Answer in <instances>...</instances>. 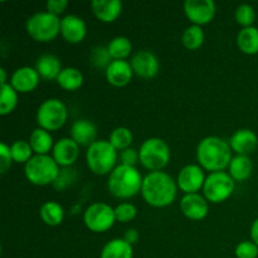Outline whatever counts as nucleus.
Segmentation results:
<instances>
[{
    "mask_svg": "<svg viewBox=\"0 0 258 258\" xmlns=\"http://www.w3.org/2000/svg\"><path fill=\"white\" fill-rule=\"evenodd\" d=\"M10 151H12L13 161H15V163L27 164L28 161L33 158L32 156L33 149L28 141H24V140L14 141V143L12 144V146H10Z\"/></svg>",
    "mask_w": 258,
    "mask_h": 258,
    "instance_id": "nucleus-33",
    "label": "nucleus"
},
{
    "mask_svg": "<svg viewBox=\"0 0 258 258\" xmlns=\"http://www.w3.org/2000/svg\"><path fill=\"white\" fill-rule=\"evenodd\" d=\"M136 214H138V209L131 203H121L115 208L116 221L122 222V223H127L135 219Z\"/></svg>",
    "mask_w": 258,
    "mask_h": 258,
    "instance_id": "nucleus-36",
    "label": "nucleus"
},
{
    "mask_svg": "<svg viewBox=\"0 0 258 258\" xmlns=\"http://www.w3.org/2000/svg\"><path fill=\"white\" fill-rule=\"evenodd\" d=\"M254 19H256V12L249 4H241L236 9V20L239 25L243 28L253 27Z\"/></svg>",
    "mask_w": 258,
    "mask_h": 258,
    "instance_id": "nucleus-35",
    "label": "nucleus"
},
{
    "mask_svg": "<svg viewBox=\"0 0 258 258\" xmlns=\"http://www.w3.org/2000/svg\"><path fill=\"white\" fill-rule=\"evenodd\" d=\"M140 160L139 153L133 148H128L126 150L121 151L120 154V161L121 165H127V166H135V164Z\"/></svg>",
    "mask_w": 258,
    "mask_h": 258,
    "instance_id": "nucleus-39",
    "label": "nucleus"
},
{
    "mask_svg": "<svg viewBox=\"0 0 258 258\" xmlns=\"http://www.w3.org/2000/svg\"><path fill=\"white\" fill-rule=\"evenodd\" d=\"M133 75V67L127 60H112L106 68V80L115 87H123L128 85Z\"/></svg>",
    "mask_w": 258,
    "mask_h": 258,
    "instance_id": "nucleus-19",
    "label": "nucleus"
},
{
    "mask_svg": "<svg viewBox=\"0 0 258 258\" xmlns=\"http://www.w3.org/2000/svg\"><path fill=\"white\" fill-rule=\"evenodd\" d=\"M40 219L44 222L47 226L55 227L59 226L64 218V211L63 207L57 202H45L42 207H40Z\"/></svg>",
    "mask_w": 258,
    "mask_h": 258,
    "instance_id": "nucleus-27",
    "label": "nucleus"
},
{
    "mask_svg": "<svg viewBox=\"0 0 258 258\" xmlns=\"http://www.w3.org/2000/svg\"><path fill=\"white\" fill-rule=\"evenodd\" d=\"M133 133H131L130 128L127 127H116L115 130L111 131L110 139L108 141L111 143V145L116 149V150H126V149L130 148L131 143H133Z\"/></svg>",
    "mask_w": 258,
    "mask_h": 258,
    "instance_id": "nucleus-32",
    "label": "nucleus"
},
{
    "mask_svg": "<svg viewBox=\"0 0 258 258\" xmlns=\"http://www.w3.org/2000/svg\"><path fill=\"white\" fill-rule=\"evenodd\" d=\"M110 52H108L107 47H102V45H97L91 50L90 54V62L96 68H107L112 62Z\"/></svg>",
    "mask_w": 258,
    "mask_h": 258,
    "instance_id": "nucleus-34",
    "label": "nucleus"
},
{
    "mask_svg": "<svg viewBox=\"0 0 258 258\" xmlns=\"http://www.w3.org/2000/svg\"><path fill=\"white\" fill-rule=\"evenodd\" d=\"M18 105V92L10 83L2 85V97H0V115L7 116L14 111Z\"/></svg>",
    "mask_w": 258,
    "mask_h": 258,
    "instance_id": "nucleus-30",
    "label": "nucleus"
},
{
    "mask_svg": "<svg viewBox=\"0 0 258 258\" xmlns=\"http://www.w3.org/2000/svg\"><path fill=\"white\" fill-rule=\"evenodd\" d=\"M139 237H140L139 236V232L136 231L135 228H130L126 231L125 236H123V239L133 246V244H135L136 242L139 241Z\"/></svg>",
    "mask_w": 258,
    "mask_h": 258,
    "instance_id": "nucleus-41",
    "label": "nucleus"
},
{
    "mask_svg": "<svg viewBox=\"0 0 258 258\" xmlns=\"http://www.w3.org/2000/svg\"><path fill=\"white\" fill-rule=\"evenodd\" d=\"M25 29L37 42H50L60 33V19L48 12L35 13L27 20Z\"/></svg>",
    "mask_w": 258,
    "mask_h": 258,
    "instance_id": "nucleus-7",
    "label": "nucleus"
},
{
    "mask_svg": "<svg viewBox=\"0 0 258 258\" xmlns=\"http://www.w3.org/2000/svg\"><path fill=\"white\" fill-rule=\"evenodd\" d=\"M178 184L164 171H151L144 178L141 194L149 206L155 208L168 207L175 201Z\"/></svg>",
    "mask_w": 258,
    "mask_h": 258,
    "instance_id": "nucleus-1",
    "label": "nucleus"
},
{
    "mask_svg": "<svg viewBox=\"0 0 258 258\" xmlns=\"http://www.w3.org/2000/svg\"><path fill=\"white\" fill-rule=\"evenodd\" d=\"M181 42L184 47L189 50H196L204 43V32L199 25H190L184 30L181 35Z\"/></svg>",
    "mask_w": 258,
    "mask_h": 258,
    "instance_id": "nucleus-31",
    "label": "nucleus"
},
{
    "mask_svg": "<svg viewBox=\"0 0 258 258\" xmlns=\"http://www.w3.org/2000/svg\"><path fill=\"white\" fill-rule=\"evenodd\" d=\"M228 169L229 175L234 179V181H244L251 176L253 164L249 156L236 155L232 158Z\"/></svg>",
    "mask_w": 258,
    "mask_h": 258,
    "instance_id": "nucleus-23",
    "label": "nucleus"
},
{
    "mask_svg": "<svg viewBox=\"0 0 258 258\" xmlns=\"http://www.w3.org/2000/svg\"><path fill=\"white\" fill-rule=\"evenodd\" d=\"M68 117L64 103L58 98H48L43 101L37 111V122L40 128L55 131L62 127Z\"/></svg>",
    "mask_w": 258,
    "mask_h": 258,
    "instance_id": "nucleus-8",
    "label": "nucleus"
},
{
    "mask_svg": "<svg viewBox=\"0 0 258 258\" xmlns=\"http://www.w3.org/2000/svg\"><path fill=\"white\" fill-rule=\"evenodd\" d=\"M170 149L168 144L159 138H150L141 144L139 149L140 163L151 171H160L170 161Z\"/></svg>",
    "mask_w": 258,
    "mask_h": 258,
    "instance_id": "nucleus-6",
    "label": "nucleus"
},
{
    "mask_svg": "<svg viewBox=\"0 0 258 258\" xmlns=\"http://www.w3.org/2000/svg\"><path fill=\"white\" fill-rule=\"evenodd\" d=\"M0 75H2V85L7 83V75H5L4 68H0Z\"/></svg>",
    "mask_w": 258,
    "mask_h": 258,
    "instance_id": "nucleus-43",
    "label": "nucleus"
},
{
    "mask_svg": "<svg viewBox=\"0 0 258 258\" xmlns=\"http://www.w3.org/2000/svg\"><path fill=\"white\" fill-rule=\"evenodd\" d=\"M181 213L193 221H202L209 212L208 201L201 194H185L180 201Z\"/></svg>",
    "mask_w": 258,
    "mask_h": 258,
    "instance_id": "nucleus-15",
    "label": "nucleus"
},
{
    "mask_svg": "<svg viewBox=\"0 0 258 258\" xmlns=\"http://www.w3.org/2000/svg\"><path fill=\"white\" fill-rule=\"evenodd\" d=\"M39 73L35 68L20 67L14 71L10 78V85L17 92L28 93L32 92L39 83Z\"/></svg>",
    "mask_w": 258,
    "mask_h": 258,
    "instance_id": "nucleus-17",
    "label": "nucleus"
},
{
    "mask_svg": "<svg viewBox=\"0 0 258 258\" xmlns=\"http://www.w3.org/2000/svg\"><path fill=\"white\" fill-rule=\"evenodd\" d=\"M237 258H257L258 246L252 241H243L236 247Z\"/></svg>",
    "mask_w": 258,
    "mask_h": 258,
    "instance_id": "nucleus-37",
    "label": "nucleus"
},
{
    "mask_svg": "<svg viewBox=\"0 0 258 258\" xmlns=\"http://www.w3.org/2000/svg\"><path fill=\"white\" fill-rule=\"evenodd\" d=\"M24 174L28 181L34 185H48L55 183L59 176V165L53 156L34 155L24 166Z\"/></svg>",
    "mask_w": 258,
    "mask_h": 258,
    "instance_id": "nucleus-5",
    "label": "nucleus"
},
{
    "mask_svg": "<svg viewBox=\"0 0 258 258\" xmlns=\"http://www.w3.org/2000/svg\"><path fill=\"white\" fill-rule=\"evenodd\" d=\"M236 181L226 171L211 173L206 179L203 186L204 198L212 203H222L233 194Z\"/></svg>",
    "mask_w": 258,
    "mask_h": 258,
    "instance_id": "nucleus-9",
    "label": "nucleus"
},
{
    "mask_svg": "<svg viewBox=\"0 0 258 258\" xmlns=\"http://www.w3.org/2000/svg\"><path fill=\"white\" fill-rule=\"evenodd\" d=\"M251 238L253 243H256L258 246V218L252 223L251 226Z\"/></svg>",
    "mask_w": 258,
    "mask_h": 258,
    "instance_id": "nucleus-42",
    "label": "nucleus"
},
{
    "mask_svg": "<svg viewBox=\"0 0 258 258\" xmlns=\"http://www.w3.org/2000/svg\"><path fill=\"white\" fill-rule=\"evenodd\" d=\"M117 161V150L108 140H97L87 149L86 163L96 175L112 173Z\"/></svg>",
    "mask_w": 258,
    "mask_h": 258,
    "instance_id": "nucleus-4",
    "label": "nucleus"
},
{
    "mask_svg": "<svg viewBox=\"0 0 258 258\" xmlns=\"http://www.w3.org/2000/svg\"><path fill=\"white\" fill-rule=\"evenodd\" d=\"M197 159L206 170L212 173L223 171L232 160L231 145L218 136L204 138L197 148Z\"/></svg>",
    "mask_w": 258,
    "mask_h": 258,
    "instance_id": "nucleus-2",
    "label": "nucleus"
},
{
    "mask_svg": "<svg viewBox=\"0 0 258 258\" xmlns=\"http://www.w3.org/2000/svg\"><path fill=\"white\" fill-rule=\"evenodd\" d=\"M57 83L66 91H76L83 85V75L75 67L63 68L57 78Z\"/></svg>",
    "mask_w": 258,
    "mask_h": 258,
    "instance_id": "nucleus-28",
    "label": "nucleus"
},
{
    "mask_svg": "<svg viewBox=\"0 0 258 258\" xmlns=\"http://www.w3.org/2000/svg\"><path fill=\"white\" fill-rule=\"evenodd\" d=\"M83 221L91 232L103 233L115 224V209L106 203H93L86 209Z\"/></svg>",
    "mask_w": 258,
    "mask_h": 258,
    "instance_id": "nucleus-10",
    "label": "nucleus"
},
{
    "mask_svg": "<svg viewBox=\"0 0 258 258\" xmlns=\"http://www.w3.org/2000/svg\"><path fill=\"white\" fill-rule=\"evenodd\" d=\"M144 178L135 166L118 165L108 176L110 193L118 199H128L139 194L143 188Z\"/></svg>",
    "mask_w": 258,
    "mask_h": 258,
    "instance_id": "nucleus-3",
    "label": "nucleus"
},
{
    "mask_svg": "<svg viewBox=\"0 0 258 258\" xmlns=\"http://www.w3.org/2000/svg\"><path fill=\"white\" fill-rule=\"evenodd\" d=\"M237 44L243 53L249 55L258 53V28H243L237 35Z\"/></svg>",
    "mask_w": 258,
    "mask_h": 258,
    "instance_id": "nucleus-25",
    "label": "nucleus"
},
{
    "mask_svg": "<svg viewBox=\"0 0 258 258\" xmlns=\"http://www.w3.org/2000/svg\"><path fill=\"white\" fill-rule=\"evenodd\" d=\"M35 70L39 73L42 78L47 81L57 80L59 73L62 72V64L57 55L54 54H42L37 59V64H35Z\"/></svg>",
    "mask_w": 258,
    "mask_h": 258,
    "instance_id": "nucleus-22",
    "label": "nucleus"
},
{
    "mask_svg": "<svg viewBox=\"0 0 258 258\" xmlns=\"http://www.w3.org/2000/svg\"><path fill=\"white\" fill-rule=\"evenodd\" d=\"M29 144L37 155H48L50 149H53V146H54L53 145V138L49 131L40 127L33 131L32 135H30Z\"/></svg>",
    "mask_w": 258,
    "mask_h": 258,
    "instance_id": "nucleus-26",
    "label": "nucleus"
},
{
    "mask_svg": "<svg viewBox=\"0 0 258 258\" xmlns=\"http://www.w3.org/2000/svg\"><path fill=\"white\" fill-rule=\"evenodd\" d=\"M13 163L12 151H10V146L7 144H0V173L5 174L10 169Z\"/></svg>",
    "mask_w": 258,
    "mask_h": 258,
    "instance_id": "nucleus-38",
    "label": "nucleus"
},
{
    "mask_svg": "<svg viewBox=\"0 0 258 258\" xmlns=\"http://www.w3.org/2000/svg\"><path fill=\"white\" fill-rule=\"evenodd\" d=\"M68 2L67 0H48L45 8H47V12L50 13L53 15H59L67 9Z\"/></svg>",
    "mask_w": 258,
    "mask_h": 258,
    "instance_id": "nucleus-40",
    "label": "nucleus"
},
{
    "mask_svg": "<svg viewBox=\"0 0 258 258\" xmlns=\"http://www.w3.org/2000/svg\"><path fill=\"white\" fill-rule=\"evenodd\" d=\"M107 49L113 60H125V58L131 54L133 44L128 38L120 35V37H115L108 43Z\"/></svg>",
    "mask_w": 258,
    "mask_h": 258,
    "instance_id": "nucleus-29",
    "label": "nucleus"
},
{
    "mask_svg": "<svg viewBox=\"0 0 258 258\" xmlns=\"http://www.w3.org/2000/svg\"><path fill=\"white\" fill-rule=\"evenodd\" d=\"M231 149L237 155H247L253 153L258 146V138L249 128H239L229 140Z\"/></svg>",
    "mask_w": 258,
    "mask_h": 258,
    "instance_id": "nucleus-18",
    "label": "nucleus"
},
{
    "mask_svg": "<svg viewBox=\"0 0 258 258\" xmlns=\"http://www.w3.org/2000/svg\"><path fill=\"white\" fill-rule=\"evenodd\" d=\"M134 249L125 239L116 238L107 242L101 251V258H133Z\"/></svg>",
    "mask_w": 258,
    "mask_h": 258,
    "instance_id": "nucleus-24",
    "label": "nucleus"
},
{
    "mask_svg": "<svg viewBox=\"0 0 258 258\" xmlns=\"http://www.w3.org/2000/svg\"><path fill=\"white\" fill-rule=\"evenodd\" d=\"M131 67L134 73L141 78H153L158 75L159 59L153 52L150 50H140L135 53L131 58Z\"/></svg>",
    "mask_w": 258,
    "mask_h": 258,
    "instance_id": "nucleus-13",
    "label": "nucleus"
},
{
    "mask_svg": "<svg viewBox=\"0 0 258 258\" xmlns=\"http://www.w3.org/2000/svg\"><path fill=\"white\" fill-rule=\"evenodd\" d=\"M71 138L81 146L90 148L97 138V127L90 120H77L71 127Z\"/></svg>",
    "mask_w": 258,
    "mask_h": 258,
    "instance_id": "nucleus-21",
    "label": "nucleus"
},
{
    "mask_svg": "<svg viewBox=\"0 0 258 258\" xmlns=\"http://www.w3.org/2000/svg\"><path fill=\"white\" fill-rule=\"evenodd\" d=\"M216 3L213 0H186L184 12L186 18L194 25H206L213 20L216 15Z\"/></svg>",
    "mask_w": 258,
    "mask_h": 258,
    "instance_id": "nucleus-11",
    "label": "nucleus"
},
{
    "mask_svg": "<svg viewBox=\"0 0 258 258\" xmlns=\"http://www.w3.org/2000/svg\"><path fill=\"white\" fill-rule=\"evenodd\" d=\"M206 179L203 168L201 165L190 164V165L184 166L179 171L176 184H178V188L181 189V191L185 194H196L203 188Z\"/></svg>",
    "mask_w": 258,
    "mask_h": 258,
    "instance_id": "nucleus-12",
    "label": "nucleus"
},
{
    "mask_svg": "<svg viewBox=\"0 0 258 258\" xmlns=\"http://www.w3.org/2000/svg\"><path fill=\"white\" fill-rule=\"evenodd\" d=\"M60 34L66 42L71 44L81 43L87 35V25L85 20L75 14L66 15L60 20Z\"/></svg>",
    "mask_w": 258,
    "mask_h": 258,
    "instance_id": "nucleus-14",
    "label": "nucleus"
},
{
    "mask_svg": "<svg viewBox=\"0 0 258 258\" xmlns=\"http://www.w3.org/2000/svg\"><path fill=\"white\" fill-rule=\"evenodd\" d=\"M91 8L98 20L103 23H112L122 12V3L120 0H93Z\"/></svg>",
    "mask_w": 258,
    "mask_h": 258,
    "instance_id": "nucleus-20",
    "label": "nucleus"
},
{
    "mask_svg": "<svg viewBox=\"0 0 258 258\" xmlns=\"http://www.w3.org/2000/svg\"><path fill=\"white\" fill-rule=\"evenodd\" d=\"M80 155V145L72 138H63L53 146V159L59 166H71Z\"/></svg>",
    "mask_w": 258,
    "mask_h": 258,
    "instance_id": "nucleus-16",
    "label": "nucleus"
}]
</instances>
